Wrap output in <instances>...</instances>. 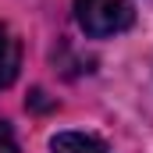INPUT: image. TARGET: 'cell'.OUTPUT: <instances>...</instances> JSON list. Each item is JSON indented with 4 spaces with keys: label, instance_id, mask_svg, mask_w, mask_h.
<instances>
[{
    "label": "cell",
    "instance_id": "277c9868",
    "mask_svg": "<svg viewBox=\"0 0 153 153\" xmlns=\"http://www.w3.org/2000/svg\"><path fill=\"white\" fill-rule=\"evenodd\" d=\"M0 153H18V143H14V132L7 121H0Z\"/></svg>",
    "mask_w": 153,
    "mask_h": 153
},
{
    "label": "cell",
    "instance_id": "6da1fadb",
    "mask_svg": "<svg viewBox=\"0 0 153 153\" xmlns=\"http://www.w3.org/2000/svg\"><path fill=\"white\" fill-rule=\"evenodd\" d=\"M75 18L85 36L107 39L125 32L135 22V11L128 0H75Z\"/></svg>",
    "mask_w": 153,
    "mask_h": 153
},
{
    "label": "cell",
    "instance_id": "7a4b0ae2",
    "mask_svg": "<svg viewBox=\"0 0 153 153\" xmlns=\"http://www.w3.org/2000/svg\"><path fill=\"white\" fill-rule=\"evenodd\" d=\"M18 68H22V46L7 25H0V89H7L18 78Z\"/></svg>",
    "mask_w": 153,
    "mask_h": 153
},
{
    "label": "cell",
    "instance_id": "3957f363",
    "mask_svg": "<svg viewBox=\"0 0 153 153\" xmlns=\"http://www.w3.org/2000/svg\"><path fill=\"white\" fill-rule=\"evenodd\" d=\"M53 153H111L100 139L85 135V132H57L53 143H50Z\"/></svg>",
    "mask_w": 153,
    "mask_h": 153
}]
</instances>
